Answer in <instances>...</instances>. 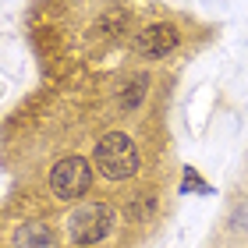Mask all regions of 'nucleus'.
<instances>
[{
    "mask_svg": "<svg viewBox=\"0 0 248 248\" xmlns=\"http://www.w3.org/2000/svg\"><path fill=\"white\" fill-rule=\"evenodd\" d=\"M114 209H110V202H89L82 206L71 217V238L75 245H96L103 241L110 231H114Z\"/></svg>",
    "mask_w": 248,
    "mask_h": 248,
    "instance_id": "obj_2",
    "label": "nucleus"
},
{
    "mask_svg": "<svg viewBox=\"0 0 248 248\" xmlns=\"http://www.w3.org/2000/svg\"><path fill=\"white\" fill-rule=\"evenodd\" d=\"M96 167L107 181H124V177H131L139 170V149H135V142L128 135L110 131L96 145Z\"/></svg>",
    "mask_w": 248,
    "mask_h": 248,
    "instance_id": "obj_1",
    "label": "nucleus"
},
{
    "mask_svg": "<svg viewBox=\"0 0 248 248\" xmlns=\"http://www.w3.org/2000/svg\"><path fill=\"white\" fill-rule=\"evenodd\" d=\"M142 85H145V78H142L139 85H128V93H124V99H121V103H124V107H135V103H142Z\"/></svg>",
    "mask_w": 248,
    "mask_h": 248,
    "instance_id": "obj_6",
    "label": "nucleus"
},
{
    "mask_svg": "<svg viewBox=\"0 0 248 248\" xmlns=\"http://www.w3.org/2000/svg\"><path fill=\"white\" fill-rule=\"evenodd\" d=\"M177 46V29L174 25H149L145 32H139V50L149 53V57H163Z\"/></svg>",
    "mask_w": 248,
    "mask_h": 248,
    "instance_id": "obj_4",
    "label": "nucleus"
},
{
    "mask_svg": "<svg viewBox=\"0 0 248 248\" xmlns=\"http://www.w3.org/2000/svg\"><path fill=\"white\" fill-rule=\"evenodd\" d=\"M89 185H93V170L82 156H64L61 163H53V174H50V188L57 199H82Z\"/></svg>",
    "mask_w": 248,
    "mask_h": 248,
    "instance_id": "obj_3",
    "label": "nucleus"
},
{
    "mask_svg": "<svg viewBox=\"0 0 248 248\" xmlns=\"http://www.w3.org/2000/svg\"><path fill=\"white\" fill-rule=\"evenodd\" d=\"M15 248H57V238L46 223H21L15 234Z\"/></svg>",
    "mask_w": 248,
    "mask_h": 248,
    "instance_id": "obj_5",
    "label": "nucleus"
}]
</instances>
